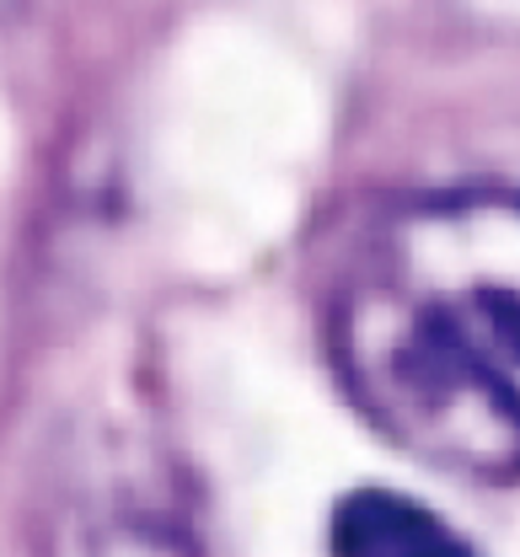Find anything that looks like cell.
I'll use <instances>...</instances> for the list:
<instances>
[{
  "instance_id": "1",
  "label": "cell",
  "mask_w": 520,
  "mask_h": 557,
  "mask_svg": "<svg viewBox=\"0 0 520 557\" xmlns=\"http://www.w3.org/2000/svg\"><path fill=\"white\" fill-rule=\"evenodd\" d=\"M327 348L349 403L456 478L520 472V194L386 209L344 258Z\"/></svg>"
},
{
  "instance_id": "2",
  "label": "cell",
  "mask_w": 520,
  "mask_h": 557,
  "mask_svg": "<svg viewBox=\"0 0 520 557\" xmlns=\"http://www.w3.org/2000/svg\"><path fill=\"white\" fill-rule=\"evenodd\" d=\"M327 547L333 557H478L435 509L392 487H360L338 498Z\"/></svg>"
},
{
  "instance_id": "3",
  "label": "cell",
  "mask_w": 520,
  "mask_h": 557,
  "mask_svg": "<svg viewBox=\"0 0 520 557\" xmlns=\"http://www.w3.org/2000/svg\"><path fill=\"white\" fill-rule=\"evenodd\" d=\"M60 557H194V547L150 515H108L81 525Z\"/></svg>"
}]
</instances>
